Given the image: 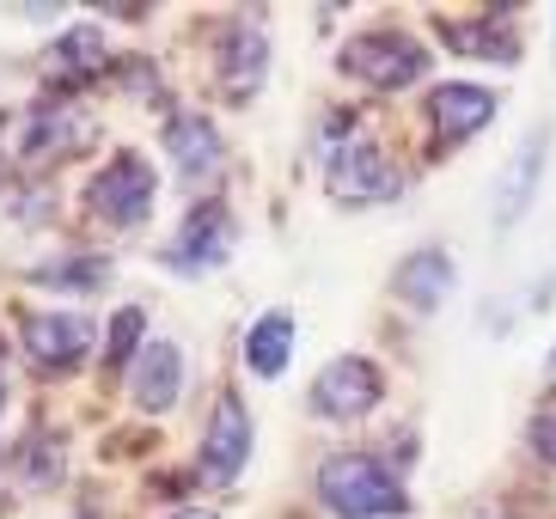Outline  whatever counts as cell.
<instances>
[{"instance_id": "3", "label": "cell", "mask_w": 556, "mask_h": 519, "mask_svg": "<svg viewBox=\"0 0 556 519\" xmlns=\"http://www.w3.org/2000/svg\"><path fill=\"white\" fill-rule=\"evenodd\" d=\"M86 208H92L99 227H116V232L141 227L153 214V165L141 153H123L116 165H104L99 178L86 183Z\"/></svg>"}, {"instance_id": "21", "label": "cell", "mask_w": 556, "mask_h": 519, "mask_svg": "<svg viewBox=\"0 0 556 519\" xmlns=\"http://www.w3.org/2000/svg\"><path fill=\"white\" fill-rule=\"evenodd\" d=\"M141 355V306H123L111 325V367H135Z\"/></svg>"}, {"instance_id": "4", "label": "cell", "mask_w": 556, "mask_h": 519, "mask_svg": "<svg viewBox=\"0 0 556 519\" xmlns=\"http://www.w3.org/2000/svg\"><path fill=\"white\" fill-rule=\"evenodd\" d=\"M325 190L330 202H343V208H367V202H392L397 195V165L379 153V141L355 135L330 153L325 165Z\"/></svg>"}, {"instance_id": "14", "label": "cell", "mask_w": 556, "mask_h": 519, "mask_svg": "<svg viewBox=\"0 0 556 519\" xmlns=\"http://www.w3.org/2000/svg\"><path fill=\"white\" fill-rule=\"evenodd\" d=\"M544 153H551V129H532L520 141V153L507 160L502 183H495V227L502 232L532 208V190H539V178H544Z\"/></svg>"}, {"instance_id": "24", "label": "cell", "mask_w": 556, "mask_h": 519, "mask_svg": "<svg viewBox=\"0 0 556 519\" xmlns=\"http://www.w3.org/2000/svg\"><path fill=\"white\" fill-rule=\"evenodd\" d=\"M0 409H7V374H0Z\"/></svg>"}, {"instance_id": "13", "label": "cell", "mask_w": 556, "mask_h": 519, "mask_svg": "<svg viewBox=\"0 0 556 519\" xmlns=\"http://www.w3.org/2000/svg\"><path fill=\"white\" fill-rule=\"evenodd\" d=\"M129 391L148 416H165V409L178 404V391H184L178 342H141V355H135V367H129Z\"/></svg>"}, {"instance_id": "25", "label": "cell", "mask_w": 556, "mask_h": 519, "mask_svg": "<svg viewBox=\"0 0 556 519\" xmlns=\"http://www.w3.org/2000/svg\"><path fill=\"white\" fill-rule=\"evenodd\" d=\"M551 374H556V349H551Z\"/></svg>"}, {"instance_id": "10", "label": "cell", "mask_w": 556, "mask_h": 519, "mask_svg": "<svg viewBox=\"0 0 556 519\" xmlns=\"http://www.w3.org/2000/svg\"><path fill=\"white\" fill-rule=\"evenodd\" d=\"M18 342H25V355L37 367H74L92 349V318L86 312H31Z\"/></svg>"}, {"instance_id": "12", "label": "cell", "mask_w": 556, "mask_h": 519, "mask_svg": "<svg viewBox=\"0 0 556 519\" xmlns=\"http://www.w3.org/2000/svg\"><path fill=\"white\" fill-rule=\"evenodd\" d=\"M428 116H434V135H441L446 147L471 141V135L490 129L495 92H490V86H471V80H446V86H434V92H428Z\"/></svg>"}, {"instance_id": "19", "label": "cell", "mask_w": 556, "mask_h": 519, "mask_svg": "<svg viewBox=\"0 0 556 519\" xmlns=\"http://www.w3.org/2000/svg\"><path fill=\"white\" fill-rule=\"evenodd\" d=\"M446 288H453V263H446V251H416V257L404 263V276H397V293H404L416 312H441Z\"/></svg>"}, {"instance_id": "23", "label": "cell", "mask_w": 556, "mask_h": 519, "mask_svg": "<svg viewBox=\"0 0 556 519\" xmlns=\"http://www.w3.org/2000/svg\"><path fill=\"white\" fill-rule=\"evenodd\" d=\"M172 519H220V514H214V507H178Z\"/></svg>"}, {"instance_id": "1", "label": "cell", "mask_w": 556, "mask_h": 519, "mask_svg": "<svg viewBox=\"0 0 556 519\" xmlns=\"http://www.w3.org/2000/svg\"><path fill=\"white\" fill-rule=\"evenodd\" d=\"M318 502L337 519H397L404 514V483H397L379 458L337 453L318 471Z\"/></svg>"}, {"instance_id": "22", "label": "cell", "mask_w": 556, "mask_h": 519, "mask_svg": "<svg viewBox=\"0 0 556 519\" xmlns=\"http://www.w3.org/2000/svg\"><path fill=\"white\" fill-rule=\"evenodd\" d=\"M526 446H532V453H539L544 465H556V404L532 416V428H526Z\"/></svg>"}, {"instance_id": "8", "label": "cell", "mask_w": 556, "mask_h": 519, "mask_svg": "<svg viewBox=\"0 0 556 519\" xmlns=\"http://www.w3.org/2000/svg\"><path fill=\"white\" fill-rule=\"evenodd\" d=\"M67 471V446L62 434H25L18 446L0 453V502H13V495H37V489H55Z\"/></svg>"}, {"instance_id": "11", "label": "cell", "mask_w": 556, "mask_h": 519, "mask_svg": "<svg viewBox=\"0 0 556 519\" xmlns=\"http://www.w3.org/2000/svg\"><path fill=\"white\" fill-rule=\"evenodd\" d=\"M263 74H269V37H263L251 18L227 25V37H220V55H214V80H220V92L245 104V98L263 86Z\"/></svg>"}, {"instance_id": "16", "label": "cell", "mask_w": 556, "mask_h": 519, "mask_svg": "<svg viewBox=\"0 0 556 519\" xmlns=\"http://www.w3.org/2000/svg\"><path fill=\"white\" fill-rule=\"evenodd\" d=\"M165 153L178 165V178H208L214 165H220V135H214L208 116L197 111H178L165 123Z\"/></svg>"}, {"instance_id": "5", "label": "cell", "mask_w": 556, "mask_h": 519, "mask_svg": "<svg viewBox=\"0 0 556 519\" xmlns=\"http://www.w3.org/2000/svg\"><path fill=\"white\" fill-rule=\"evenodd\" d=\"M379 397H386V379H379L374 360H361V355H337L325 374L312 379V409H318L325 422H355V416H367Z\"/></svg>"}, {"instance_id": "9", "label": "cell", "mask_w": 556, "mask_h": 519, "mask_svg": "<svg viewBox=\"0 0 556 519\" xmlns=\"http://www.w3.org/2000/svg\"><path fill=\"white\" fill-rule=\"evenodd\" d=\"M92 135H99V123H92L86 104H74V98H50V104H37V111L25 116V141L18 147H25L31 160H50V153H86Z\"/></svg>"}, {"instance_id": "18", "label": "cell", "mask_w": 556, "mask_h": 519, "mask_svg": "<svg viewBox=\"0 0 556 519\" xmlns=\"http://www.w3.org/2000/svg\"><path fill=\"white\" fill-rule=\"evenodd\" d=\"M434 31L458 49V55H483V62H514L520 37L507 31V18H441Z\"/></svg>"}, {"instance_id": "7", "label": "cell", "mask_w": 556, "mask_h": 519, "mask_svg": "<svg viewBox=\"0 0 556 519\" xmlns=\"http://www.w3.org/2000/svg\"><path fill=\"white\" fill-rule=\"evenodd\" d=\"M245 458H251V416L227 391V397L214 404V416H208V434H202V483H214V489L239 483Z\"/></svg>"}, {"instance_id": "17", "label": "cell", "mask_w": 556, "mask_h": 519, "mask_svg": "<svg viewBox=\"0 0 556 519\" xmlns=\"http://www.w3.org/2000/svg\"><path fill=\"white\" fill-rule=\"evenodd\" d=\"M294 360V312H263L245 330V367L257 379H281Z\"/></svg>"}, {"instance_id": "2", "label": "cell", "mask_w": 556, "mask_h": 519, "mask_svg": "<svg viewBox=\"0 0 556 519\" xmlns=\"http://www.w3.org/2000/svg\"><path fill=\"white\" fill-rule=\"evenodd\" d=\"M428 49L416 43L409 31H361L343 43V74L379 86V92H404V86L422 80Z\"/></svg>"}, {"instance_id": "6", "label": "cell", "mask_w": 556, "mask_h": 519, "mask_svg": "<svg viewBox=\"0 0 556 519\" xmlns=\"http://www.w3.org/2000/svg\"><path fill=\"white\" fill-rule=\"evenodd\" d=\"M232 251V220L227 208H214V202H202V208L184 214V227L172 232V244H165V263H172V276H208V269H220Z\"/></svg>"}, {"instance_id": "15", "label": "cell", "mask_w": 556, "mask_h": 519, "mask_svg": "<svg viewBox=\"0 0 556 519\" xmlns=\"http://www.w3.org/2000/svg\"><path fill=\"white\" fill-rule=\"evenodd\" d=\"M104 67H111V55H104L99 25H74V31L55 37L50 55H43V74H50L55 86H86V80H99Z\"/></svg>"}, {"instance_id": "20", "label": "cell", "mask_w": 556, "mask_h": 519, "mask_svg": "<svg viewBox=\"0 0 556 519\" xmlns=\"http://www.w3.org/2000/svg\"><path fill=\"white\" fill-rule=\"evenodd\" d=\"M37 288H67V293H92L104 288V263L99 257H62V263H43V269H31Z\"/></svg>"}]
</instances>
